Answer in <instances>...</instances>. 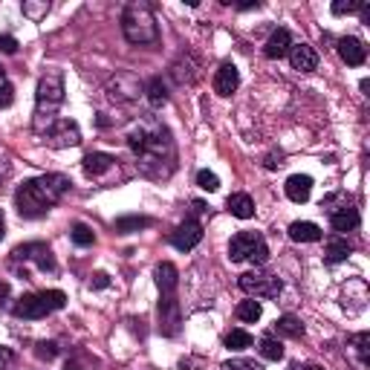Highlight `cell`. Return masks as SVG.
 I'll return each mask as SVG.
<instances>
[{
	"mask_svg": "<svg viewBox=\"0 0 370 370\" xmlns=\"http://www.w3.org/2000/svg\"><path fill=\"white\" fill-rule=\"evenodd\" d=\"M127 145L139 159V174L148 176V180H168L176 168V148H174V139L171 131L156 122L154 116H145L139 119L131 133H127Z\"/></svg>",
	"mask_w": 370,
	"mask_h": 370,
	"instance_id": "cell-1",
	"label": "cell"
},
{
	"mask_svg": "<svg viewBox=\"0 0 370 370\" xmlns=\"http://www.w3.org/2000/svg\"><path fill=\"white\" fill-rule=\"evenodd\" d=\"M70 180L64 174H44L35 180H26L18 194H15V208L24 220H38L50 212L53 205H58V200L67 194Z\"/></svg>",
	"mask_w": 370,
	"mask_h": 370,
	"instance_id": "cell-2",
	"label": "cell"
},
{
	"mask_svg": "<svg viewBox=\"0 0 370 370\" xmlns=\"http://www.w3.org/2000/svg\"><path fill=\"white\" fill-rule=\"evenodd\" d=\"M64 104V73L58 67H50L41 82H38V95H35V119L32 127L35 133H46L50 127L58 122V107Z\"/></svg>",
	"mask_w": 370,
	"mask_h": 370,
	"instance_id": "cell-3",
	"label": "cell"
},
{
	"mask_svg": "<svg viewBox=\"0 0 370 370\" xmlns=\"http://www.w3.org/2000/svg\"><path fill=\"white\" fill-rule=\"evenodd\" d=\"M122 32L124 38L131 44H156L159 41V26H156V18L148 3L142 0H133L127 3L124 12H122Z\"/></svg>",
	"mask_w": 370,
	"mask_h": 370,
	"instance_id": "cell-4",
	"label": "cell"
},
{
	"mask_svg": "<svg viewBox=\"0 0 370 370\" xmlns=\"http://www.w3.org/2000/svg\"><path fill=\"white\" fill-rule=\"evenodd\" d=\"M229 261L232 263H257V266H263L269 261V246H266V240L261 232H237L232 237V243H229Z\"/></svg>",
	"mask_w": 370,
	"mask_h": 370,
	"instance_id": "cell-5",
	"label": "cell"
},
{
	"mask_svg": "<svg viewBox=\"0 0 370 370\" xmlns=\"http://www.w3.org/2000/svg\"><path fill=\"white\" fill-rule=\"evenodd\" d=\"M240 289L249 295V298H278L281 295V278L272 275L266 269H252V272H243L237 278Z\"/></svg>",
	"mask_w": 370,
	"mask_h": 370,
	"instance_id": "cell-6",
	"label": "cell"
},
{
	"mask_svg": "<svg viewBox=\"0 0 370 370\" xmlns=\"http://www.w3.org/2000/svg\"><path fill=\"white\" fill-rule=\"evenodd\" d=\"M15 261H24V263H35L41 272H55V257L50 252V246L41 243V240H32V243H24L12 252Z\"/></svg>",
	"mask_w": 370,
	"mask_h": 370,
	"instance_id": "cell-7",
	"label": "cell"
},
{
	"mask_svg": "<svg viewBox=\"0 0 370 370\" xmlns=\"http://www.w3.org/2000/svg\"><path fill=\"white\" fill-rule=\"evenodd\" d=\"M44 142L50 145V148H75L78 142H82V131H78V124L70 122V119H58L50 131L44 133Z\"/></svg>",
	"mask_w": 370,
	"mask_h": 370,
	"instance_id": "cell-8",
	"label": "cell"
},
{
	"mask_svg": "<svg viewBox=\"0 0 370 370\" xmlns=\"http://www.w3.org/2000/svg\"><path fill=\"white\" fill-rule=\"evenodd\" d=\"M139 93H142V82L131 73H116L107 82V95L113 102H133L139 99Z\"/></svg>",
	"mask_w": 370,
	"mask_h": 370,
	"instance_id": "cell-9",
	"label": "cell"
},
{
	"mask_svg": "<svg viewBox=\"0 0 370 370\" xmlns=\"http://www.w3.org/2000/svg\"><path fill=\"white\" fill-rule=\"evenodd\" d=\"M180 324H183L180 301H176V295H163V301H159V333L174 339L180 333Z\"/></svg>",
	"mask_w": 370,
	"mask_h": 370,
	"instance_id": "cell-10",
	"label": "cell"
},
{
	"mask_svg": "<svg viewBox=\"0 0 370 370\" xmlns=\"http://www.w3.org/2000/svg\"><path fill=\"white\" fill-rule=\"evenodd\" d=\"M203 240V226L197 220H185V223H180V226L174 229V234H171V243H174V249H180V252H191L197 243Z\"/></svg>",
	"mask_w": 370,
	"mask_h": 370,
	"instance_id": "cell-11",
	"label": "cell"
},
{
	"mask_svg": "<svg viewBox=\"0 0 370 370\" xmlns=\"http://www.w3.org/2000/svg\"><path fill=\"white\" fill-rule=\"evenodd\" d=\"M327 214H330V226L335 232H353V229H359V208L353 205V203H344V205H335V208H327Z\"/></svg>",
	"mask_w": 370,
	"mask_h": 370,
	"instance_id": "cell-12",
	"label": "cell"
},
{
	"mask_svg": "<svg viewBox=\"0 0 370 370\" xmlns=\"http://www.w3.org/2000/svg\"><path fill=\"white\" fill-rule=\"evenodd\" d=\"M335 50H339V55H342V61L347 64V67H362L364 58H367V46L359 38H353V35L339 38Z\"/></svg>",
	"mask_w": 370,
	"mask_h": 370,
	"instance_id": "cell-13",
	"label": "cell"
},
{
	"mask_svg": "<svg viewBox=\"0 0 370 370\" xmlns=\"http://www.w3.org/2000/svg\"><path fill=\"white\" fill-rule=\"evenodd\" d=\"M15 318H26V321H35V318H44V315H50V307L44 304L41 293L38 295H24L18 304H15Z\"/></svg>",
	"mask_w": 370,
	"mask_h": 370,
	"instance_id": "cell-14",
	"label": "cell"
},
{
	"mask_svg": "<svg viewBox=\"0 0 370 370\" xmlns=\"http://www.w3.org/2000/svg\"><path fill=\"white\" fill-rule=\"evenodd\" d=\"M289 50H293V35H289V29H275L269 35V41L263 44V55L272 58V61H281L284 55H289Z\"/></svg>",
	"mask_w": 370,
	"mask_h": 370,
	"instance_id": "cell-15",
	"label": "cell"
},
{
	"mask_svg": "<svg viewBox=\"0 0 370 370\" xmlns=\"http://www.w3.org/2000/svg\"><path fill=\"white\" fill-rule=\"evenodd\" d=\"M289 61H293V70H298V73L318 70V53L313 50L310 44H293V50H289Z\"/></svg>",
	"mask_w": 370,
	"mask_h": 370,
	"instance_id": "cell-16",
	"label": "cell"
},
{
	"mask_svg": "<svg viewBox=\"0 0 370 370\" xmlns=\"http://www.w3.org/2000/svg\"><path fill=\"white\" fill-rule=\"evenodd\" d=\"M197 75H200V70H197V61L191 58L188 53L185 55H180L174 64H171V78L176 84H194L197 82Z\"/></svg>",
	"mask_w": 370,
	"mask_h": 370,
	"instance_id": "cell-17",
	"label": "cell"
},
{
	"mask_svg": "<svg viewBox=\"0 0 370 370\" xmlns=\"http://www.w3.org/2000/svg\"><path fill=\"white\" fill-rule=\"evenodd\" d=\"M284 191H286V197L293 200V203H307L310 194H313V176H307V174H293V176L286 180Z\"/></svg>",
	"mask_w": 370,
	"mask_h": 370,
	"instance_id": "cell-18",
	"label": "cell"
},
{
	"mask_svg": "<svg viewBox=\"0 0 370 370\" xmlns=\"http://www.w3.org/2000/svg\"><path fill=\"white\" fill-rule=\"evenodd\" d=\"M84 174L93 176V180H99V176H104L107 171H113L116 165V156H110V154H102V151H93L84 156Z\"/></svg>",
	"mask_w": 370,
	"mask_h": 370,
	"instance_id": "cell-19",
	"label": "cell"
},
{
	"mask_svg": "<svg viewBox=\"0 0 370 370\" xmlns=\"http://www.w3.org/2000/svg\"><path fill=\"white\" fill-rule=\"evenodd\" d=\"M240 84V73L234 64H223V67L214 73V93L217 95H232Z\"/></svg>",
	"mask_w": 370,
	"mask_h": 370,
	"instance_id": "cell-20",
	"label": "cell"
},
{
	"mask_svg": "<svg viewBox=\"0 0 370 370\" xmlns=\"http://www.w3.org/2000/svg\"><path fill=\"white\" fill-rule=\"evenodd\" d=\"M176 284H180V272H176L174 263H159L156 266V286L163 295H174L176 293Z\"/></svg>",
	"mask_w": 370,
	"mask_h": 370,
	"instance_id": "cell-21",
	"label": "cell"
},
{
	"mask_svg": "<svg viewBox=\"0 0 370 370\" xmlns=\"http://www.w3.org/2000/svg\"><path fill=\"white\" fill-rule=\"evenodd\" d=\"M289 237L295 240V243H318L321 240V229L315 223H307V220H298L289 226Z\"/></svg>",
	"mask_w": 370,
	"mask_h": 370,
	"instance_id": "cell-22",
	"label": "cell"
},
{
	"mask_svg": "<svg viewBox=\"0 0 370 370\" xmlns=\"http://www.w3.org/2000/svg\"><path fill=\"white\" fill-rule=\"evenodd\" d=\"M226 208L234 214V217H240V220H249V217H255V200L249 197V194H232L229 200H226Z\"/></svg>",
	"mask_w": 370,
	"mask_h": 370,
	"instance_id": "cell-23",
	"label": "cell"
},
{
	"mask_svg": "<svg viewBox=\"0 0 370 370\" xmlns=\"http://www.w3.org/2000/svg\"><path fill=\"white\" fill-rule=\"evenodd\" d=\"M350 255H353V246L347 243V240H344V237H333L330 243H327L324 261H327V263H342V261H347Z\"/></svg>",
	"mask_w": 370,
	"mask_h": 370,
	"instance_id": "cell-24",
	"label": "cell"
},
{
	"mask_svg": "<svg viewBox=\"0 0 370 370\" xmlns=\"http://www.w3.org/2000/svg\"><path fill=\"white\" fill-rule=\"evenodd\" d=\"M151 217H142V214H127V217H119L116 220V232L119 234H133L139 229H148L151 226Z\"/></svg>",
	"mask_w": 370,
	"mask_h": 370,
	"instance_id": "cell-25",
	"label": "cell"
},
{
	"mask_svg": "<svg viewBox=\"0 0 370 370\" xmlns=\"http://www.w3.org/2000/svg\"><path fill=\"white\" fill-rule=\"evenodd\" d=\"M275 330H278V335H286V339H301L304 335V324L295 315H281L275 321Z\"/></svg>",
	"mask_w": 370,
	"mask_h": 370,
	"instance_id": "cell-26",
	"label": "cell"
},
{
	"mask_svg": "<svg viewBox=\"0 0 370 370\" xmlns=\"http://www.w3.org/2000/svg\"><path fill=\"white\" fill-rule=\"evenodd\" d=\"M145 95H148V102L154 107H163L168 102V84L156 75V78H151V82H148V87H145Z\"/></svg>",
	"mask_w": 370,
	"mask_h": 370,
	"instance_id": "cell-27",
	"label": "cell"
},
{
	"mask_svg": "<svg viewBox=\"0 0 370 370\" xmlns=\"http://www.w3.org/2000/svg\"><path fill=\"white\" fill-rule=\"evenodd\" d=\"M261 315H263V307H261V301H257V298H249V301H240L237 304V318L246 321V324L261 321Z\"/></svg>",
	"mask_w": 370,
	"mask_h": 370,
	"instance_id": "cell-28",
	"label": "cell"
},
{
	"mask_svg": "<svg viewBox=\"0 0 370 370\" xmlns=\"http://www.w3.org/2000/svg\"><path fill=\"white\" fill-rule=\"evenodd\" d=\"M257 350H261V356H263V359H269V362H281V359H284V344H281L278 339H272V335L261 339Z\"/></svg>",
	"mask_w": 370,
	"mask_h": 370,
	"instance_id": "cell-29",
	"label": "cell"
},
{
	"mask_svg": "<svg viewBox=\"0 0 370 370\" xmlns=\"http://www.w3.org/2000/svg\"><path fill=\"white\" fill-rule=\"evenodd\" d=\"M95 364H99V362H95V359L90 356V353H84V350H75L73 356L67 359V364H64V370H93Z\"/></svg>",
	"mask_w": 370,
	"mask_h": 370,
	"instance_id": "cell-30",
	"label": "cell"
},
{
	"mask_svg": "<svg viewBox=\"0 0 370 370\" xmlns=\"http://www.w3.org/2000/svg\"><path fill=\"white\" fill-rule=\"evenodd\" d=\"M223 344H226L229 350H246V347H252V335L246 330H232V333H226Z\"/></svg>",
	"mask_w": 370,
	"mask_h": 370,
	"instance_id": "cell-31",
	"label": "cell"
},
{
	"mask_svg": "<svg viewBox=\"0 0 370 370\" xmlns=\"http://www.w3.org/2000/svg\"><path fill=\"white\" fill-rule=\"evenodd\" d=\"M353 347H356V353H359V362L367 367L370 364V333L362 330V333L353 335Z\"/></svg>",
	"mask_w": 370,
	"mask_h": 370,
	"instance_id": "cell-32",
	"label": "cell"
},
{
	"mask_svg": "<svg viewBox=\"0 0 370 370\" xmlns=\"http://www.w3.org/2000/svg\"><path fill=\"white\" fill-rule=\"evenodd\" d=\"M70 237H73V243H75V246H93V240H95L93 229L84 226V223H75L73 232H70Z\"/></svg>",
	"mask_w": 370,
	"mask_h": 370,
	"instance_id": "cell-33",
	"label": "cell"
},
{
	"mask_svg": "<svg viewBox=\"0 0 370 370\" xmlns=\"http://www.w3.org/2000/svg\"><path fill=\"white\" fill-rule=\"evenodd\" d=\"M41 298H44L46 307H50V313L53 310H64V304H67V295H64L61 289H44Z\"/></svg>",
	"mask_w": 370,
	"mask_h": 370,
	"instance_id": "cell-34",
	"label": "cell"
},
{
	"mask_svg": "<svg viewBox=\"0 0 370 370\" xmlns=\"http://www.w3.org/2000/svg\"><path fill=\"white\" fill-rule=\"evenodd\" d=\"M24 9V15L29 21H41L46 12H50V3H46V0H41V3H32V0H26V3L21 6Z\"/></svg>",
	"mask_w": 370,
	"mask_h": 370,
	"instance_id": "cell-35",
	"label": "cell"
},
{
	"mask_svg": "<svg viewBox=\"0 0 370 370\" xmlns=\"http://www.w3.org/2000/svg\"><path fill=\"white\" fill-rule=\"evenodd\" d=\"M15 102V87L9 84V78H6V70L0 67V107H9Z\"/></svg>",
	"mask_w": 370,
	"mask_h": 370,
	"instance_id": "cell-36",
	"label": "cell"
},
{
	"mask_svg": "<svg viewBox=\"0 0 370 370\" xmlns=\"http://www.w3.org/2000/svg\"><path fill=\"white\" fill-rule=\"evenodd\" d=\"M220 370H263V367L255 359H229V362H223Z\"/></svg>",
	"mask_w": 370,
	"mask_h": 370,
	"instance_id": "cell-37",
	"label": "cell"
},
{
	"mask_svg": "<svg viewBox=\"0 0 370 370\" xmlns=\"http://www.w3.org/2000/svg\"><path fill=\"white\" fill-rule=\"evenodd\" d=\"M197 185L212 194V191L220 188V180H217V174H212V171H200V174H197Z\"/></svg>",
	"mask_w": 370,
	"mask_h": 370,
	"instance_id": "cell-38",
	"label": "cell"
},
{
	"mask_svg": "<svg viewBox=\"0 0 370 370\" xmlns=\"http://www.w3.org/2000/svg\"><path fill=\"white\" fill-rule=\"evenodd\" d=\"M362 9V0H335L333 3V15H353Z\"/></svg>",
	"mask_w": 370,
	"mask_h": 370,
	"instance_id": "cell-39",
	"label": "cell"
},
{
	"mask_svg": "<svg viewBox=\"0 0 370 370\" xmlns=\"http://www.w3.org/2000/svg\"><path fill=\"white\" fill-rule=\"evenodd\" d=\"M35 356H38V359H46V362L55 359V356H58V344H55V342H38Z\"/></svg>",
	"mask_w": 370,
	"mask_h": 370,
	"instance_id": "cell-40",
	"label": "cell"
},
{
	"mask_svg": "<svg viewBox=\"0 0 370 370\" xmlns=\"http://www.w3.org/2000/svg\"><path fill=\"white\" fill-rule=\"evenodd\" d=\"M18 53V41L12 35H0V55H15Z\"/></svg>",
	"mask_w": 370,
	"mask_h": 370,
	"instance_id": "cell-41",
	"label": "cell"
},
{
	"mask_svg": "<svg viewBox=\"0 0 370 370\" xmlns=\"http://www.w3.org/2000/svg\"><path fill=\"white\" fill-rule=\"evenodd\" d=\"M15 362V350L12 347H0V370H6Z\"/></svg>",
	"mask_w": 370,
	"mask_h": 370,
	"instance_id": "cell-42",
	"label": "cell"
},
{
	"mask_svg": "<svg viewBox=\"0 0 370 370\" xmlns=\"http://www.w3.org/2000/svg\"><path fill=\"white\" fill-rule=\"evenodd\" d=\"M90 286H93V289H104V286H110L107 272H95V275H93V281H90Z\"/></svg>",
	"mask_w": 370,
	"mask_h": 370,
	"instance_id": "cell-43",
	"label": "cell"
},
{
	"mask_svg": "<svg viewBox=\"0 0 370 370\" xmlns=\"http://www.w3.org/2000/svg\"><path fill=\"white\" fill-rule=\"evenodd\" d=\"M281 159H284V154H281V151H278V154H269L263 165H266L269 171H275V168H281V165H284V163H281Z\"/></svg>",
	"mask_w": 370,
	"mask_h": 370,
	"instance_id": "cell-44",
	"label": "cell"
},
{
	"mask_svg": "<svg viewBox=\"0 0 370 370\" xmlns=\"http://www.w3.org/2000/svg\"><path fill=\"white\" fill-rule=\"evenodd\" d=\"M9 298V284L6 281H0V307H3V301Z\"/></svg>",
	"mask_w": 370,
	"mask_h": 370,
	"instance_id": "cell-45",
	"label": "cell"
},
{
	"mask_svg": "<svg viewBox=\"0 0 370 370\" xmlns=\"http://www.w3.org/2000/svg\"><path fill=\"white\" fill-rule=\"evenodd\" d=\"M194 212H197V214H203V212H208V205H205V203H200V200H194Z\"/></svg>",
	"mask_w": 370,
	"mask_h": 370,
	"instance_id": "cell-46",
	"label": "cell"
},
{
	"mask_svg": "<svg viewBox=\"0 0 370 370\" xmlns=\"http://www.w3.org/2000/svg\"><path fill=\"white\" fill-rule=\"evenodd\" d=\"M257 6H261L257 0H255V3H237V9H243V12H246V9H257Z\"/></svg>",
	"mask_w": 370,
	"mask_h": 370,
	"instance_id": "cell-47",
	"label": "cell"
},
{
	"mask_svg": "<svg viewBox=\"0 0 370 370\" xmlns=\"http://www.w3.org/2000/svg\"><path fill=\"white\" fill-rule=\"evenodd\" d=\"M3 234H6V223H3V214H0V240H3Z\"/></svg>",
	"mask_w": 370,
	"mask_h": 370,
	"instance_id": "cell-48",
	"label": "cell"
},
{
	"mask_svg": "<svg viewBox=\"0 0 370 370\" xmlns=\"http://www.w3.org/2000/svg\"><path fill=\"white\" fill-rule=\"evenodd\" d=\"M304 370H324V367H318V364H310V367H304Z\"/></svg>",
	"mask_w": 370,
	"mask_h": 370,
	"instance_id": "cell-49",
	"label": "cell"
}]
</instances>
